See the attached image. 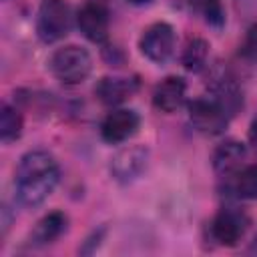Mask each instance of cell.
<instances>
[{
  "mask_svg": "<svg viewBox=\"0 0 257 257\" xmlns=\"http://www.w3.org/2000/svg\"><path fill=\"white\" fill-rule=\"evenodd\" d=\"M60 179V169L54 157L46 151H28L22 155L16 167V197L24 207L42 205L50 193L56 189Z\"/></svg>",
  "mask_w": 257,
  "mask_h": 257,
  "instance_id": "6da1fadb",
  "label": "cell"
},
{
  "mask_svg": "<svg viewBox=\"0 0 257 257\" xmlns=\"http://www.w3.org/2000/svg\"><path fill=\"white\" fill-rule=\"evenodd\" d=\"M191 124L203 135H219L227 128L231 116L237 112L227 100L217 94L193 98L187 106Z\"/></svg>",
  "mask_w": 257,
  "mask_h": 257,
  "instance_id": "7a4b0ae2",
  "label": "cell"
},
{
  "mask_svg": "<svg viewBox=\"0 0 257 257\" xmlns=\"http://www.w3.org/2000/svg\"><path fill=\"white\" fill-rule=\"evenodd\" d=\"M48 68L56 80L64 84H80L92 70V58L82 46L68 44L54 50L48 60Z\"/></svg>",
  "mask_w": 257,
  "mask_h": 257,
  "instance_id": "3957f363",
  "label": "cell"
},
{
  "mask_svg": "<svg viewBox=\"0 0 257 257\" xmlns=\"http://www.w3.org/2000/svg\"><path fill=\"white\" fill-rule=\"evenodd\" d=\"M70 6L64 0H42L36 14V34L44 44L58 42L70 30Z\"/></svg>",
  "mask_w": 257,
  "mask_h": 257,
  "instance_id": "277c9868",
  "label": "cell"
},
{
  "mask_svg": "<svg viewBox=\"0 0 257 257\" xmlns=\"http://www.w3.org/2000/svg\"><path fill=\"white\" fill-rule=\"evenodd\" d=\"M175 42H177L175 28L169 22H155L143 32L139 40V48L143 56H147L151 62L165 64L173 56Z\"/></svg>",
  "mask_w": 257,
  "mask_h": 257,
  "instance_id": "5b68a950",
  "label": "cell"
},
{
  "mask_svg": "<svg viewBox=\"0 0 257 257\" xmlns=\"http://www.w3.org/2000/svg\"><path fill=\"white\" fill-rule=\"evenodd\" d=\"M147 165H149V149L143 145H131V147H122L112 155L108 171L116 183L128 185L145 173Z\"/></svg>",
  "mask_w": 257,
  "mask_h": 257,
  "instance_id": "8992f818",
  "label": "cell"
},
{
  "mask_svg": "<svg viewBox=\"0 0 257 257\" xmlns=\"http://www.w3.org/2000/svg\"><path fill=\"white\" fill-rule=\"evenodd\" d=\"M76 24H78V30L82 32L84 38H88L90 42L102 44L108 38V10H106V6L98 0L86 2L76 14Z\"/></svg>",
  "mask_w": 257,
  "mask_h": 257,
  "instance_id": "52a82bcc",
  "label": "cell"
},
{
  "mask_svg": "<svg viewBox=\"0 0 257 257\" xmlns=\"http://www.w3.org/2000/svg\"><path fill=\"white\" fill-rule=\"evenodd\" d=\"M139 124H141V116L137 110L116 108L108 112L100 122V137L110 145H118L128 141L139 131Z\"/></svg>",
  "mask_w": 257,
  "mask_h": 257,
  "instance_id": "ba28073f",
  "label": "cell"
},
{
  "mask_svg": "<svg viewBox=\"0 0 257 257\" xmlns=\"http://www.w3.org/2000/svg\"><path fill=\"white\" fill-rule=\"evenodd\" d=\"M247 229V217L235 209H221L211 221V235L219 245L233 247Z\"/></svg>",
  "mask_w": 257,
  "mask_h": 257,
  "instance_id": "9c48e42d",
  "label": "cell"
},
{
  "mask_svg": "<svg viewBox=\"0 0 257 257\" xmlns=\"http://www.w3.org/2000/svg\"><path fill=\"white\" fill-rule=\"evenodd\" d=\"M139 90V80L137 78H122V76H104L98 80L94 94L98 96L100 102L114 106L131 98Z\"/></svg>",
  "mask_w": 257,
  "mask_h": 257,
  "instance_id": "30bf717a",
  "label": "cell"
},
{
  "mask_svg": "<svg viewBox=\"0 0 257 257\" xmlns=\"http://www.w3.org/2000/svg\"><path fill=\"white\" fill-rule=\"evenodd\" d=\"M187 84L181 76H167L153 90V104L163 112H175L183 106Z\"/></svg>",
  "mask_w": 257,
  "mask_h": 257,
  "instance_id": "8fae6325",
  "label": "cell"
},
{
  "mask_svg": "<svg viewBox=\"0 0 257 257\" xmlns=\"http://www.w3.org/2000/svg\"><path fill=\"white\" fill-rule=\"evenodd\" d=\"M245 157H247L245 145L231 139V141L221 143V145L213 151L211 163H213V169H215L217 175L227 177V175H235V173L243 167Z\"/></svg>",
  "mask_w": 257,
  "mask_h": 257,
  "instance_id": "7c38bea8",
  "label": "cell"
},
{
  "mask_svg": "<svg viewBox=\"0 0 257 257\" xmlns=\"http://www.w3.org/2000/svg\"><path fill=\"white\" fill-rule=\"evenodd\" d=\"M66 227H68V217L62 211H52L34 225L30 233V245L42 247V245L54 243L66 231Z\"/></svg>",
  "mask_w": 257,
  "mask_h": 257,
  "instance_id": "4fadbf2b",
  "label": "cell"
},
{
  "mask_svg": "<svg viewBox=\"0 0 257 257\" xmlns=\"http://www.w3.org/2000/svg\"><path fill=\"white\" fill-rule=\"evenodd\" d=\"M207 58H209V42L203 38H191L181 54V62L189 72H201L207 66Z\"/></svg>",
  "mask_w": 257,
  "mask_h": 257,
  "instance_id": "5bb4252c",
  "label": "cell"
},
{
  "mask_svg": "<svg viewBox=\"0 0 257 257\" xmlns=\"http://www.w3.org/2000/svg\"><path fill=\"white\" fill-rule=\"evenodd\" d=\"M20 135H22V114L18 112V108L4 102L0 106V141L4 145H10Z\"/></svg>",
  "mask_w": 257,
  "mask_h": 257,
  "instance_id": "9a60e30c",
  "label": "cell"
},
{
  "mask_svg": "<svg viewBox=\"0 0 257 257\" xmlns=\"http://www.w3.org/2000/svg\"><path fill=\"white\" fill-rule=\"evenodd\" d=\"M233 193L239 199H257V165L241 167L233 177Z\"/></svg>",
  "mask_w": 257,
  "mask_h": 257,
  "instance_id": "2e32d148",
  "label": "cell"
},
{
  "mask_svg": "<svg viewBox=\"0 0 257 257\" xmlns=\"http://www.w3.org/2000/svg\"><path fill=\"white\" fill-rule=\"evenodd\" d=\"M189 4L193 10H197L205 18L207 24L215 28H221L225 24V10L221 0H189Z\"/></svg>",
  "mask_w": 257,
  "mask_h": 257,
  "instance_id": "e0dca14e",
  "label": "cell"
},
{
  "mask_svg": "<svg viewBox=\"0 0 257 257\" xmlns=\"http://www.w3.org/2000/svg\"><path fill=\"white\" fill-rule=\"evenodd\" d=\"M239 54L247 60V62H257V22H253L245 36H243V42L239 46Z\"/></svg>",
  "mask_w": 257,
  "mask_h": 257,
  "instance_id": "ac0fdd59",
  "label": "cell"
},
{
  "mask_svg": "<svg viewBox=\"0 0 257 257\" xmlns=\"http://www.w3.org/2000/svg\"><path fill=\"white\" fill-rule=\"evenodd\" d=\"M104 235H106V227H100V229L92 231V233L84 239V243H82V247H80L78 251H80L82 255H90V253H94V251L98 249V245L102 243Z\"/></svg>",
  "mask_w": 257,
  "mask_h": 257,
  "instance_id": "d6986e66",
  "label": "cell"
},
{
  "mask_svg": "<svg viewBox=\"0 0 257 257\" xmlns=\"http://www.w3.org/2000/svg\"><path fill=\"white\" fill-rule=\"evenodd\" d=\"M249 143L257 149V116L251 120V124H249Z\"/></svg>",
  "mask_w": 257,
  "mask_h": 257,
  "instance_id": "ffe728a7",
  "label": "cell"
},
{
  "mask_svg": "<svg viewBox=\"0 0 257 257\" xmlns=\"http://www.w3.org/2000/svg\"><path fill=\"white\" fill-rule=\"evenodd\" d=\"M126 2H131V4H137V6H141V4H149L151 0H126Z\"/></svg>",
  "mask_w": 257,
  "mask_h": 257,
  "instance_id": "44dd1931",
  "label": "cell"
},
{
  "mask_svg": "<svg viewBox=\"0 0 257 257\" xmlns=\"http://www.w3.org/2000/svg\"><path fill=\"white\" fill-rule=\"evenodd\" d=\"M255 247H257V237H255Z\"/></svg>",
  "mask_w": 257,
  "mask_h": 257,
  "instance_id": "7402d4cb",
  "label": "cell"
}]
</instances>
